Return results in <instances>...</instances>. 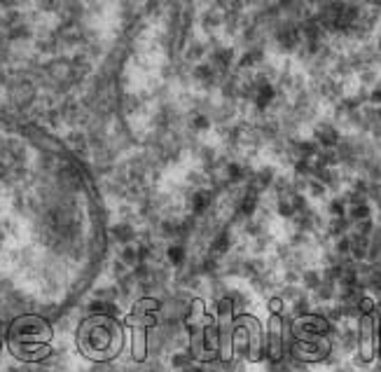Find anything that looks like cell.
<instances>
[{
    "label": "cell",
    "instance_id": "cell-1",
    "mask_svg": "<svg viewBox=\"0 0 381 372\" xmlns=\"http://www.w3.org/2000/svg\"><path fill=\"white\" fill-rule=\"evenodd\" d=\"M80 349L94 361L113 358L122 349V328L106 316L87 321L80 328Z\"/></svg>",
    "mask_w": 381,
    "mask_h": 372
}]
</instances>
